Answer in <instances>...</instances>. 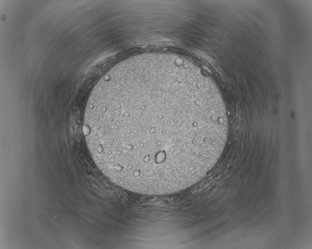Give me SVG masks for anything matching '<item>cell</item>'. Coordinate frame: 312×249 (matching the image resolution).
Returning a JSON list of instances; mask_svg holds the SVG:
<instances>
[{
    "label": "cell",
    "instance_id": "6da1fadb",
    "mask_svg": "<svg viewBox=\"0 0 312 249\" xmlns=\"http://www.w3.org/2000/svg\"><path fill=\"white\" fill-rule=\"evenodd\" d=\"M83 131L97 166L151 182L177 178L214 156L217 138L210 101L186 78L156 67L98 82Z\"/></svg>",
    "mask_w": 312,
    "mask_h": 249
}]
</instances>
